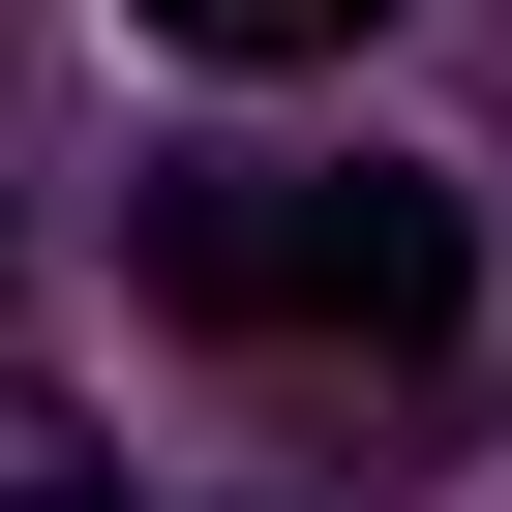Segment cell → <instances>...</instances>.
<instances>
[{
	"label": "cell",
	"instance_id": "obj_1",
	"mask_svg": "<svg viewBox=\"0 0 512 512\" xmlns=\"http://www.w3.org/2000/svg\"><path fill=\"white\" fill-rule=\"evenodd\" d=\"M482 272V211L392 181V151H181L151 181V302L181 332H302V362H422Z\"/></svg>",
	"mask_w": 512,
	"mask_h": 512
},
{
	"label": "cell",
	"instance_id": "obj_2",
	"mask_svg": "<svg viewBox=\"0 0 512 512\" xmlns=\"http://www.w3.org/2000/svg\"><path fill=\"white\" fill-rule=\"evenodd\" d=\"M121 31H181V61H362L392 0H121Z\"/></svg>",
	"mask_w": 512,
	"mask_h": 512
},
{
	"label": "cell",
	"instance_id": "obj_3",
	"mask_svg": "<svg viewBox=\"0 0 512 512\" xmlns=\"http://www.w3.org/2000/svg\"><path fill=\"white\" fill-rule=\"evenodd\" d=\"M0 512H121V452H91L61 392H0Z\"/></svg>",
	"mask_w": 512,
	"mask_h": 512
}]
</instances>
